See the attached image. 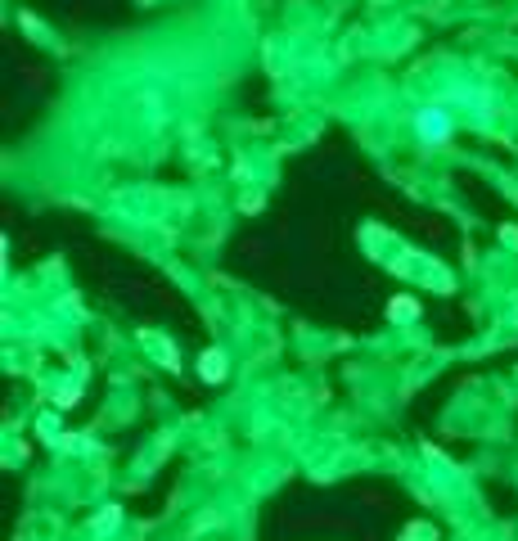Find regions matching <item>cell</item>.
Instances as JSON below:
<instances>
[{
  "mask_svg": "<svg viewBox=\"0 0 518 541\" xmlns=\"http://www.w3.org/2000/svg\"><path fill=\"white\" fill-rule=\"evenodd\" d=\"M419 131H424V140H437V135H447V118H442V113H424V118H419Z\"/></svg>",
  "mask_w": 518,
  "mask_h": 541,
  "instance_id": "1",
  "label": "cell"
},
{
  "mask_svg": "<svg viewBox=\"0 0 518 541\" xmlns=\"http://www.w3.org/2000/svg\"><path fill=\"white\" fill-rule=\"evenodd\" d=\"M203 370H207V375H217V370H221V356H217V352H207V356H203Z\"/></svg>",
  "mask_w": 518,
  "mask_h": 541,
  "instance_id": "2",
  "label": "cell"
}]
</instances>
